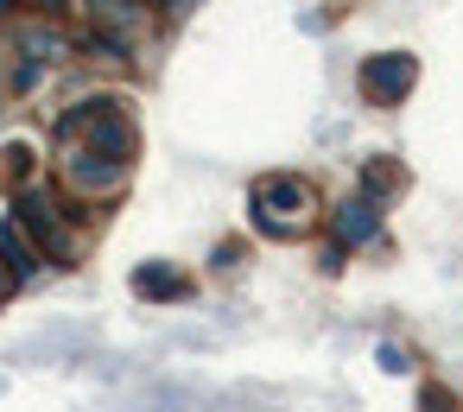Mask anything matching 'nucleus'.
Returning a JSON list of instances; mask_svg holds the SVG:
<instances>
[{"label": "nucleus", "mask_w": 463, "mask_h": 412, "mask_svg": "<svg viewBox=\"0 0 463 412\" xmlns=\"http://www.w3.org/2000/svg\"><path fill=\"white\" fill-rule=\"evenodd\" d=\"M58 146H77V153H96V159H115V165H134L140 127H134L128 102L96 96V102H77V108L58 121Z\"/></svg>", "instance_id": "obj_1"}, {"label": "nucleus", "mask_w": 463, "mask_h": 412, "mask_svg": "<svg viewBox=\"0 0 463 412\" xmlns=\"http://www.w3.org/2000/svg\"><path fill=\"white\" fill-rule=\"evenodd\" d=\"M248 210H254V229H260V235L298 241V235H311V222H317V191H311V178H298V172H267V178H254Z\"/></svg>", "instance_id": "obj_2"}, {"label": "nucleus", "mask_w": 463, "mask_h": 412, "mask_svg": "<svg viewBox=\"0 0 463 412\" xmlns=\"http://www.w3.org/2000/svg\"><path fill=\"white\" fill-rule=\"evenodd\" d=\"M90 210H64V197L52 191V184H20V197H14V222H20V235L33 241V248H45L52 260H77L83 254V222Z\"/></svg>", "instance_id": "obj_3"}, {"label": "nucleus", "mask_w": 463, "mask_h": 412, "mask_svg": "<svg viewBox=\"0 0 463 412\" xmlns=\"http://www.w3.org/2000/svg\"><path fill=\"white\" fill-rule=\"evenodd\" d=\"M58 178L71 191V203H115L134 178V165H115V159H96V153H77V146H58Z\"/></svg>", "instance_id": "obj_4"}, {"label": "nucleus", "mask_w": 463, "mask_h": 412, "mask_svg": "<svg viewBox=\"0 0 463 412\" xmlns=\"http://www.w3.org/2000/svg\"><path fill=\"white\" fill-rule=\"evenodd\" d=\"M412 83H419V58L412 52H374L355 70V89H362L368 108H400L412 96Z\"/></svg>", "instance_id": "obj_5"}, {"label": "nucleus", "mask_w": 463, "mask_h": 412, "mask_svg": "<svg viewBox=\"0 0 463 412\" xmlns=\"http://www.w3.org/2000/svg\"><path fill=\"white\" fill-rule=\"evenodd\" d=\"M330 235H336V248L349 254V248H362V241H374L381 235V203L374 197H343L336 210H330Z\"/></svg>", "instance_id": "obj_6"}, {"label": "nucleus", "mask_w": 463, "mask_h": 412, "mask_svg": "<svg viewBox=\"0 0 463 412\" xmlns=\"http://www.w3.org/2000/svg\"><path fill=\"white\" fill-rule=\"evenodd\" d=\"M134 292H140V298H184V292H191V279H184L178 267H159V260H146V267L134 273Z\"/></svg>", "instance_id": "obj_7"}, {"label": "nucleus", "mask_w": 463, "mask_h": 412, "mask_svg": "<svg viewBox=\"0 0 463 412\" xmlns=\"http://www.w3.org/2000/svg\"><path fill=\"white\" fill-rule=\"evenodd\" d=\"M400 184H406V165H400V159H387V153H381V159H368V165H362V197H374V203H381V197H393Z\"/></svg>", "instance_id": "obj_8"}, {"label": "nucleus", "mask_w": 463, "mask_h": 412, "mask_svg": "<svg viewBox=\"0 0 463 412\" xmlns=\"http://www.w3.org/2000/svg\"><path fill=\"white\" fill-rule=\"evenodd\" d=\"M0 254H7V267H14V279H26V273H39V248L20 235V222H0Z\"/></svg>", "instance_id": "obj_9"}, {"label": "nucleus", "mask_w": 463, "mask_h": 412, "mask_svg": "<svg viewBox=\"0 0 463 412\" xmlns=\"http://www.w3.org/2000/svg\"><path fill=\"white\" fill-rule=\"evenodd\" d=\"M419 412H463V399H457L450 387L431 380V387H419Z\"/></svg>", "instance_id": "obj_10"}, {"label": "nucleus", "mask_w": 463, "mask_h": 412, "mask_svg": "<svg viewBox=\"0 0 463 412\" xmlns=\"http://www.w3.org/2000/svg\"><path fill=\"white\" fill-rule=\"evenodd\" d=\"M381 368H387V374H406L412 361H406V349H393V342H381Z\"/></svg>", "instance_id": "obj_11"}, {"label": "nucleus", "mask_w": 463, "mask_h": 412, "mask_svg": "<svg viewBox=\"0 0 463 412\" xmlns=\"http://www.w3.org/2000/svg\"><path fill=\"white\" fill-rule=\"evenodd\" d=\"M7 172L26 178V172H33V153H26V146H7Z\"/></svg>", "instance_id": "obj_12"}, {"label": "nucleus", "mask_w": 463, "mask_h": 412, "mask_svg": "<svg viewBox=\"0 0 463 412\" xmlns=\"http://www.w3.org/2000/svg\"><path fill=\"white\" fill-rule=\"evenodd\" d=\"M7 292H14V273H7V267H0V298H7Z\"/></svg>", "instance_id": "obj_13"}, {"label": "nucleus", "mask_w": 463, "mask_h": 412, "mask_svg": "<svg viewBox=\"0 0 463 412\" xmlns=\"http://www.w3.org/2000/svg\"><path fill=\"white\" fill-rule=\"evenodd\" d=\"M7 7H14V0H0V20H7Z\"/></svg>", "instance_id": "obj_14"}]
</instances>
